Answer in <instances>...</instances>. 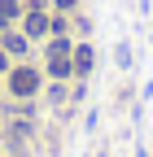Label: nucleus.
<instances>
[{"instance_id": "0eeeda50", "label": "nucleus", "mask_w": 153, "mask_h": 157, "mask_svg": "<svg viewBox=\"0 0 153 157\" xmlns=\"http://www.w3.org/2000/svg\"><path fill=\"white\" fill-rule=\"evenodd\" d=\"M0 70H5V52H0Z\"/></svg>"}, {"instance_id": "423d86ee", "label": "nucleus", "mask_w": 153, "mask_h": 157, "mask_svg": "<svg viewBox=\"0 0 153 157\" xmlns=\"http://www.w3.org/2000/svg\"><path fill=\"white\" fill-rule=\"evenodd\" d=\"M5 48H9V52H26V39H22V35H5Z\"/></svg>"}, {"instance_id": "f03ea898", "label": "nucleus", "mask_w": 153, "mask_h": 157, "mask_svg": "<svg viewBox=\"0 0 153 157\" xmlns=\"http://www.w3.org/2000/svg\"><path fill=\"white\" fill-rule=\"evenodd\" d=\"M35 87H40V74H35V70H13V74H9V92L31 96Z\"/></svg>"}, {"instance_id": "39448f33", "label": "nucleus", "mask_w": 153, "mask_h": 157, "mask_svg": "<svg viewBox=\"0 0 153 157\" xmlns=\"http://www.w3.org/2000/svg\"><path fill=\"white\" fill-rule=\"evenodd\" d=\"M13 13H18V0H0V26H5Z\"/></svg>"}, {"instance_id": "f257e3e1", "label": "nucleus", "mask_w": 153, "mask_h": 157, "mask_svg": "<svg viewBox=\"0 0 153 157\" xmlns=\"http://www.w3.org/2000/svg\"><path fill=\"white\" fill-rule=\"evenodd\" d=\"M66 52H70V44H66V39H61V44H53V52H48V70H53L57 78H66V74L74 70V61H70Z\"/></svg>"}, {"instance_id": "7ed1b4c3", "label": "nucleus", "mask_w": 153, "mask_h": 157, "mask_svg": "<svg viewBox=\"0 0 153 157\" xmlns=\"http://www.w3.org/2000/svg\"><path fill=\"white\" fill-rule=\"evenodd\" d=\"M44 31H48V17L44 13H31L26 17V35H44Z\"/></svg>"}, {"instance_id": "20e7f679", "label": "nucleus", "mask_w": 153, "mask_h": 157, "mask_svg": "<svg viewBox=\"0 0 153 157\" xmlns=\"http://www.w3.org/2000/svg\"><path fill=\"white\" fill-rule=\"evenodd\" d=\"M88 66H92V48H74V70L83 74Z\"/></svg>"}]
</instances>
